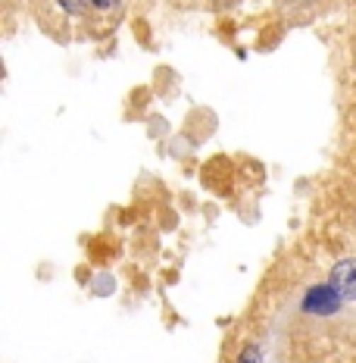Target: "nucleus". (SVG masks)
<instances>
[{
  "label": "nucleus",
  "instance_id": "obj_4",
  "mask_svg": "<svg viewBox=\"0 0 356 363\" xmlns=\"http://www.w3.org/2000/svg\"><path fill=\"white\" fill-rule=\"evenodd\" d=\"M119 4H122V0H88V6L94 13H116Z\"/></svg>",
  "mask_w": 356,
  "mask_h": 363
},
{
  "label": "nucleus",
  "instance_id": "obj_2",
  "mask_svg": "<svg viewBox=\"0 0 356 363\" xmlns=\"http://www.w3.org/2000/svg\"><path fill=\"white\" fill-rule=\"evenodd\" d=\"M338 301H340V294L328 285V289H313L309 291L306 301H303V307H306L309 313H335Z\"/></svg>",
  "mask_w": 356,
  "mask_h": 363
},
{
  "label": "nucleus",
  "instance_id": "obj_1",
  "mask_svg": "<svg viewBox=\"0 0 356 363\" xmlns=\"http://www.w3.org/2000/svg\"><path fill=\"white\" fill-rule=\"evenodd\" d=\"M331 289H335L344 301L356 298V260L338 263L335 272H331Z\"/></svg>",
  "mask_w": 356,
  "mask_h": 363
},
{
  "label": "nucleus",
  "instance_id": "obj_6",
  "mask_svg": "<svg viewBox=\"0 0 356 363\" xmlns=\"http://www.w3.org/2000/svg\"><path fill=\"white\" fill-rule=\"evenodd\" d=\"M291 4H297V6L303 4V6H306V4H316V0H291Z\"/></svg>",
  "mask_w": 356,
  "mask_h": 363
},
{
  "label": "nucleus",
  "instance_id": "obj_5",
  "mask_svg": "<svg viewBox=\"0 0 356 363\" xmlns=\"http://www.w3.org/2000/svg\"><path fill=\"white\" fill-rule=\"evenodd\" d=\"M241 363H256V347H244V354H241Z\"/></svg>",
  "mask_w": 356,
  "mask_h": 363
},
{
  "label": "nucleus",
  "instance_id": "obj_3",
  "mask_svg": "<svg viewBox=\"0 0 356 363\" xmlns=\"http://www.w3.org/2000/svg\"><path fill=\"white\" fill-rule=\"evenodd\" d=\"M59 6H63V13H69V16H85L88 13V0H57Z\"/></svg>",
  "mask_w": 356,
  "mask_h": 363
}]
</instances>
